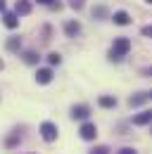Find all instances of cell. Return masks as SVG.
<instances>
[{
	"label": "cell",
	"mask_w": 152,
	"mask_h": 154,
	"mask_svg": "<svg viewBox=\"0 0 152 154\" xmlns=\"http://www.w3.org/2000/svg\"><path fill=\"white\" fill-rule=\"evenodd\" d=\"M107 17H109V12H107V7H105V5L93 7V19H107Z\"/></svg>",
	"instance_id": "obj_15"
},
{
	"label": "cell",
	"mask_w": 152,
	"mask_h": 154,
	"mask_svg": "<svg viewBox=\"0 0 152 154\" xmlns=\"http://www.w3.org/2000/svg\"><path fill=\"white\" fill-rule=\"evenodd\" d=\"M5 48L10 50V52H19V48H21V38H17V36H12V38L5 43Z\"/></svg>",
	"instance_id": "obj_13"
},
{
	"label": "cell",
	"mask_w": 152,
	"mask_h": 154,
	"mask_svg": "<svg viewBox=\"0 0 152 154\" xmlns=\"http://www.w3.org/2000/svg\"><path fill=\"white\" fill-rule=\"evenodd\" d=\"M145 74H147V76H152V66H150V69H147V71H145Z\"/></svg>",
	"instance_id": "obj_25"
},
{
	"label": "cell",
	"mask_w": 152,
	"mask_h": 154,
	"mask_svg": "<svg viewBox=\"0 0 152 154\" xmlns=\"http://www.w3.org/2000/svg\"><path fill=\"white\" fill-rule=\"evenodd\" d=\"M2 69H5V62H2V59H0V71H2Z\"/></svg>",
	"instance_id": "obj_24"
},
{
	"label": "cell",
	"mask_w": 152,
	"mask_h": 154,
	"mask_svg": "<svg viewBox=\"0 0 152 154\" xmlns=\"http://www.w3.org/2000/svg\"><path fill=\"white\" fill-rule=\"evenodd\" d=\"M78 133H81V137H83V140H95L97 128H95V123H90V121H88V123H83V126H81V131H78Z\"/></svg>",
	"instance_id": "obj_5"
},
{
	"label": "cell",
	"mask_w": 152,
	"mask_h": 154,
	"mask_svg": "<svg viewBox=\"0 0 152 154\" xmlns=\"http://www.w3.org/2000/svg\"><path fill=\"white\" fill-rule=\"evenodd\" d=\"M17 140H19V135H10L5 145H7V147H14V145H17Z\"/></svg>",
	"instance_id": "obj_20"
},
{
	"label": "cell",
	"mask_w": 152,
	"mask_h": 154,
	"mask_svg": "<svg viewBox=\"0 0 152 154\" xmlns=\"http://www.w3.org/2000/svg\"><path fill=\"white\" fill-rule=\"evenodd\" d=\"M97 104H100L102 109H112V107H116V97H112V95H102L100 100H97Z\"/></svg>",
	"instance_id": "obj_12"
},
{
	"label": "cell",
	"mask_w": 152,
	"mask_h": 154,
	"mask_svg": "<svg viewBox=\"0 0 152 154\" xmlns=\"http://www.w3.org/2000/svg\"><path fill=\"white\" fill-rule=\"evenodd\" d=\"M64 33H67L69 38H74V36H78V33H81V24H78L76 19H69L67 24H64Z\"/></svg>",
	"instance_id": "obj_7"
},
{
	"label": "cell",
	"mask_w": 152,
	"mask_h": 154,
	"mask_svg": "<svg viewBox=\"0 0 152 154\" xmlns=\"http://www.w3.org/2000/svg\"><path fill=\"white\" fill-rule=\"evenodd\" d=\"M36 81L40 83V85L50 83V81H52V69H38L36 71Z\"/></svg>",
	"instance_id": "obj_9"
},
{
	"label": "cell",
	"mask_w": 152,
	"mask_h": 154,
	"mask_svg": "<svg viewBox=\"0 0 152 154\" xmlns=\"http://www.w3.org/2000/svg\"><path fill=\"white\" fill-rule=\"evenodd\" d=\"M2 24H5L7 29H17L19 26V14L17 12H5V14H2Z\"/></svg>",
	"instance_id": "obj_8"
},
{
	"label": "cell",
	"mask_w": 152,
	"mask_h": 154,
	"mask_svg": "<svg viewBox=\"0 0 152 154\" xmlns=\"http://www.w3.org/2000/svg\"><path fill=\"white\" fill-rule=\"evenodd\" d=\"M119 154H138V152L131 149V147H124V149H119Z\"/></svg>",
	"instance_id": "obj_21"
},
{
	"label": "cell",
	"mask_w": 152,
	"mask_h": 154,
	"mask_svg": "<svg viewBox=\"0 0 152 154\" xmlns=\"http://www.w3.org/2000/svg\"><path fill=\"white\" fill-rule=\"evenodd\" d=\"M88 116H90V107H88V104H74V107H71V119L83 121V119H88Z\"/></svg>",
	"instance_id": "obj_3"
},
{
	"label": "cell",
	"mask_w": 152,
	"mask_h": 154,
	"mask_svg": "<svg viewBox=\"0 0 152 154\" xmlns=\"http://www.w3.org/2000/svg\"><path fill=\"white\" fill-rule=\"evenodd\" d=\"M145 2H150V5H152V0H145Z\"/></svg>",
	"instance_id": "obj_26"
},
{
	"label": "cell",
	"mask_w": 152,
	"mask_h": 154,
	"mask_svg": "<svg viewBox=\"0 0 152 154\" xmlns=\"http://www.w3.org/2000/svg\"><path fill=\"white\" fill-rule=\"evenodd\" d=\"M147 123H152V109H145L133 116V126H147Z\"/></svg>",
	"instance_id": "obj_4"
},
{
	"label": "cell",
	"mask_w": 152,
	"mask_h": 154,
	"mask_svg": "<svg viewBox=\"0 0 152 154\" xmlns=\"http://www.w3.org/2000/svg\"><path fill=\"white\" fill-rule=\"evenodd\" d=\"M83 5H86V0H69V7L71 10H81Z\"/></svg>",
	"instance_id": "obj_18"
},
{
	"label": "cell",
	"mask_w": 152,
	"mask_h": 154,
	"mask_svg": "<svg viewBox=\"0 0 152 154\" xmlns=\"http://www.w3.org/2000/svg\"><path fill=\"white\" fill-rule=\"evenodd\" d=\"M147 95H150V100H152V93H147Z\"/></svg>",
	"instance_id": "obj_27"
},
{
	"label": "cell",
	"mask_w": 152,
	"mask_h": 154,
	"mask_svg": "<svg viewBox=\"0 0 152 154\" xmlns=\"http://www.w3.org/2000/svg\"><path fill=\"white\" fill-rule=\"evenodd\" d=\"M40 137H43L45 142H55V140H57V126H55V123H50V121L40 123Z\"/></svg>",
	"instance_id": "obj_2"
},
{
	"label": "cell",
	"mask_w": 152,
	"mask_h": 154,
	"mask_svg": "<svg viewBox=\"0 0 152 154\" xmlns=\"http://www.w3.org/2000/svg\"><path fill=\"white\" fill-rule=\"evenodd\" d=\"M14 12H17L19 17L29 14V12H31V2H29V0H17V5H14Z\"/></svg>",
	"instance_id": "obj_11"
},
{
	"label": "cell",
	"mask_w": 152,
	"mask_h": 154,
	"mask_svg": "<svg viewBox=\"0 0 152 154\" xmlns=\"http://www.w3.org/2000/svg\"><path fill=\"white\" fill-rule=\"evenodd\" d=\"M24 62H26V64H38V62H40V55H38L36 50H26V52H24Z\"/></svg>",
	"instance_id": "obj_14"
},
{
	"label": "cell",
	"mask_w": 152,
	"mask_h": 154,
	"mask_svg": "<svg viewBox=\"0 0 152 154\" xmlns=\"http://www.w3.org/2000/svg\"><path fill=\"white\" fill-rule=\"evenodd\" d=\"M112 21L116 24V26H128V24H131V14L124 12V10H119V12L112 14Z\"/></svg>",
	"instance_id": "obj_6"
},
{
	"label": "cell",
	"mask_w": 152,
	"mask_h": 154,
	"mask_svg": "<svg viewBox=\"0 0 152 154\" xmlns=\"http://www.w3.org/2000/svg\"><path fill=\"white\" fill-rule=\"evenodd\" d=\"M140 33H143L145 38H152V24H147V26H143V29H140Z\"/></svg>",
	"instance_id": "obj_19"
},
{
	"label": "cell",
	"mask_w": 152,
	"mask_h": 154,
	"mask_svg": "<svg viewBox=\"0 0 152 154\" xmlns=\"http://www.w3.org/2000/svg\"><path fill=\"white\" fill-rule=\"evenodd\" d=\"M128 50H131V40L128 38H114V43H112V48H109V59L112 62H121V59L128 55Z\"/></svg>",
	"instance_id": "obj_1"
},
{
	"label": "cell",
	"mask_w": 152,
	"mask_h": 154,
	"mask_svg": "<svg viewBox=\"0 0 152 154\" xmlns=\"http://www.w3.org/2000/svg\"><path fill=\"white\" fill-rule=\"evenodd\" d=\"M0 12H5V0H0Z\"/></svg>",
	"instance_id": "obj_23"
},
{
	"label": "cell",
	"mask_w": 152,
	"mask_h": 154,
	"mask_svg": "<svg viewBox=\"0 0 152 154\" xmlns=\"http://www.w3.org/2000/svg\"><path fill=\"white\" fill-rule=\"evenodd\" d=\"M147 100H150L147 93H138V95H131V97H128V104H131V107H140V104H145Z\"/></svg>",
	"instance_id": "obj_10"
},
{
	"label": "cell",
	"mask_w": 152,
	"mask_h": 154,
	"mask_svg": "<svg viewBox=\"0 0 152 154\" xmlns=\"http://www.w3.org/2000/svg\"><path fill=\"white\" fill-rule=\"evenodd\" d=\"M90 154H109V149H107L105 145H97V147H93V149H90Z\"/></svg>",
	"instance_id": "obj_17"
},
{
	"label": "cell",
	"mask_w": 152,
	"mask_h": 154,
	"mask_svg": "<svg viewBox=\"0 0 152 154\" xmlns=\"http://www.w3.org/2000/svg\"><path fill=\"white\" fill-rule=\"evenodd\" d=\"M48 62H50V66H57V64L62 62V57H59L57 52H50V55H48Z\"/></svg>",
	"instance_id": "obj_16"
},
{
	"label": "cell",
	"mask_w": 152,
	"mask_h": 154,
	"mask_svg": "<svg viewBox=\"0 0 152 154\" xmlns=\"http://www.w3.org/2000/svg\"><path fill=\"white\" fill-rule=\"evenodd\" d=\"M40 5H52V0H38Z\"/></svg>",
	"instance_id": "obj_22"
}]
</instances>
